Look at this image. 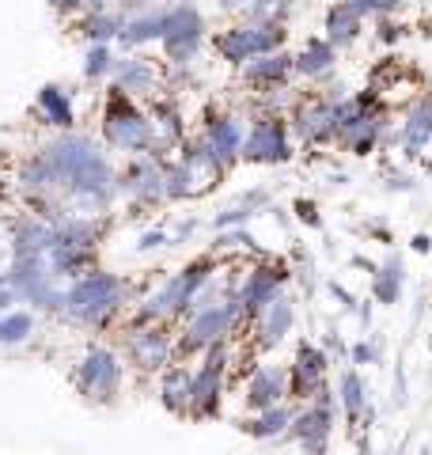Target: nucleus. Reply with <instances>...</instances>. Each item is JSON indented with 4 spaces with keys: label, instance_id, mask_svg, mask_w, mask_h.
Instances as JSON below:
<instances>
[{
    "label": "nucleus",
    "instance_id": "obj_1",
    "mask_svg": "<svg viewBox=\"0 0 432 455\" xmlns=\"http://www.w3.org/2000/svg\"><path fill=\"white\" fill-rule=\"evenodd\" d=\"M38 152L50 167L57 194H61L65 217H107L122 190L118 171H114L103 145H95V137L65 130Z\"/></svg>",
    "mask_w": 432,
    "mask_h": 455
},
{
    "label": "nucleus",
    "instance_id": "obj_2",
    "mask_svg": "<svg viewBox=\"0 0 432 455\" xmlns=\"http://www.w3.org/2000/svg\"><path fill=\"white\" fill-rule=\"evenodd\" d=\"M129 304H133V281L107 274V269H88L84 277L65 284L61 315L84 331H107Z\"/></svg>",
    "mask_w": 432,
    "mask_h": 455
},
{
    "label": "nucleus",
    "instance_id": "obj_3",
    "mask_svg": "<svg viewBox=\"0 0 432 455\" xmlns=\"http://www.w3.org/2000/svg\"><path fill=\"white\" fill-rule=\"evenodd\" d=\"M247 315H243V304L236 296L212 304V307H197L179 323V338H175V361H197L205 349L220 346V341H236L247 331Z\"/></svg>",
    "mask_w": 432,
    "mask_h": 455
},
{
    "label": "nucleus",
    "instance_id": "obj_4",
    "mask_svg": "<svg viewBox=\"0 0 432 455\" xmlns=\"http://www.w3.org/2000/svg\"><path fill=\"white\" fill-rule=\"evenodd\" d=\"M107 235V217H65L53 224V243L46 262L57 274V281H76L88 269H95L99 243Z\"/></svg>",
    "mask_w": 432,
    "mask_h": 455
},
{
    "label": "nucleus",
    "instance_id": "obj_5",
    "mask_svg": "<svg viewBox=\"0 0 432 455\" xmlns=\"http://www.w3.org/2000/svg\"><path fill=\"white\" fill-rule=\"evenodd\" d=\"M99 133H103L107 148L122 152L125 160L133 156H148L152 148V118L133 95L118 92L110 84L103 92V110H99Z\"/></svg>",
    "mask_w": 432,
    "mask_h": 455
},
{
    "label": "nucleus",
    "instance_id": "obj_6",
    "mask_svg": "<svg viewBox=\"0 0 432 455\" xmlns=\"http://www.w3.org/2000/svg\"><path fill=\"white\" fill-rule=\"evenodd\" d=\"M284 38H288V27L281 20H243L236 27H228L212 38V50L224 65L243 68L247 61L273 50H284Z\"/></svg>",
    "mask_w": 432,
    "mask_h": 455
},
{
    "label": "nucleus",
    "instance_id": "obj_7",
    "mask_svg": "<svg viewBox=\"0 0 432 455\" xmlns=\"http://www.w3.org/2000/svg\"><path fill=\"white\" fill-rule=\"evenodd\" d=\"M0 284H8L23 304H35V311H53V315H61L65 289H61V281H57V274L50 269L46 254H35V259H12V266L4 269Z\"/></svg>",
    "mask_w": 432,
    "mask_h": 455
},
{
    "label": "nucleus",
    "instance_id": "obj_8",
    "mask_svg": "<svg viewBox=\"0 0 432 455\" xmlns=\"http://www.w3.org/2000/svg\"><path fill=\"white\" fill-rule=\"evenodd\" d=\"M228 372H232V341L205 349L194 368V395H190V418L194 421H212L220 414L224 391H228Z\"/></svg>",
    "mask_w": 432,
    "mask_h": 455
},
{
    "label": "nucleus",
    "instance_id": "obj_9",
    "mask_svg": "<svg viewBox=\"0 0 432 455\" xmlns=\"http://www.w3.org/2000/svg\"><path fill=\"white\" fill-rule=\"evenodd\" d=\"M341 114H345V99L334 103V99L311 92L308 99H300L292 114H288V125H292V137L304 148H326V145H338Z\"/></svg>",
    "mask_w": 432,
    "mask_h": 455
},
{
    "label": "nucleus",
    "instance_id": "obj_10",
    "mask_svg": "<svg viewBox=\"0 0 432 455\" xmlns=\"http://www.w3.org/2000/svg\"><path fill=\"white\" fill-rule=\"evenodd\" d=\"M296 156V137L284 114H254L243 137V164L277 167Z\"/></svg>",
    "mask_w": 432,
    "mask_h": 455
},
{
    "label": "nucleus",
    "instance_id": "obj_11",
    "mask_svg": "<svg viewBox=\"0 0 432 455\" xmlns=\"http://www.w3.org/2000/svg\"><path fill=\"white\" fill-rule=\"evenodd\" d=\"M175 323H148V326H129L122 334V357L137 372H164L175 364Z\"/></svg>",
    "mask_w": 432,
    "mask_h": 455
},
{
    "label": "nucleus",
    "instance_id": "obj_12",
    "mask_svg": "<svg viewBox=\"0 0 432 455\" xmlns=\"http://www.w3.org/2000/svg\"><path fill=\"white\" fill-rule=\"evenodd\" d=\"M125 357L110 346H88V353L76 364V391L92 403H114L122 395Z\"/></svg>",
    "mask_w": 432,
    "mask_h": 455
},
{
    "label": "nucleus",
    "instance_id": "obj_13",
    "mask_svg": "<svg viewBox=\"0 0 432 455\" xmlns=\"http://www.w3.org/2000/svg\"><path fill=\"white\" fill-rule=\"evenodd\" d=\"M292 281V269H288L284 259H262V262H251L247 269L239 274V284H236V300L243 304V315H247V323L254 315H262V311L277 300V296L284 292V284Z\"/></svg>",
    "mask_w": 432,
    "mask_h": 455
},
{
    "label": "nucleus",
    "instance_id": "obj_14",
    "mask_svg": "<svg viewBox=\"0 0 432 455\" xmlns=\"http://www.w3.org/2000/svg\"><path fill=\"white\" fill-rule=\"evenodd\" d=\"M334 418H338V391L323 387L308 406H296L288 440H296L304 455H326L330 436H334Z\"/></svg>",
    "mask_w": 432,
    "mask_h": 455
},
{
    "label": "nucleus",
    "instance_id": "obj_15",
    "mask_svg": "<svg viewBox=\"0 0 432 455\" xmlns=\"http://www.w3.org/2000/svg\"><path fill=\"white\" fill-rule=\"evenodd\" d=\"M201 46H205V16L197 12V4H190V0H182V4H171L167 35H164V42H160L167 65L190 68V65L197 61Z\"/></svg>",
    "mask_w": 432,
    "mask_h": 455
},
{
    "label": "nucleus",
    "instance_id": "obj_16",
    "mask_svg": "<svg viewBox=\"0 0 432 455\" xmlns=\"http://www.w3.org/2000/svg\"><path fill=\"white\" fill-rule=\"evenodd\" d=\"M330 353L315 341H300L288 364V403L308 406L323 387H330Z\"/></svg>",
    "mask_w": 432,
    "mask_h": 455
},
{
    "label": "nucleus",
    "instance_id": "obj_17",
    "mask_svg": "<svg viewBox=\"0 0 432 455\" xmlns=\"http://www.w3.org/2000/svg\"><path fill=\"white\" fill-rule=\"evenodd\" d=\"M118 190L133 202L137 209H156L167 202V182H164V160L152 156H133L118 171Z\"/></svg>",
    "mask_w": 432,
    "mask_h": 455
},
{
    "label": "nucleus",
    "instance_id": "obj_18",
    "mask_svg": "<svg viewBox=\"0 0 432 455\" xmlns=\"http://www.w3.org/2000/svg\"><path fill=\"white\" fill-rule=\"evenodd\" d=\"M148 118H152V160H171L179 152V145L190 133H186V110L175 95H156L148 103Z\"/></svg>",
    "mask_w": 432,
    "mask_h": 455
},
{
    "label": "nucleus",
    "instance_id": "obj_19",
    "mask_svg": "<svg viewBox=\"0 0 432 455\" xmlns=\"http://www.w3.org/2000/svg\"><path fill=\"white\" fill-rule=\"evenodd\" d=\"M391 145H398V152L406 160H421L432 145V92H417L413 103L402 110V125Z\"/></svg>",
    "mask_w": 432,
    "mask_h": 455
},
{
    "label": "nucleus",
    "instance_id": "obj_20",
    "mask_svg": "<svg viewBox=\"0 0 432 455\" xmlns=\"http://www.w3.org/2000/svg\"><path fill=\"white\" fill-rule=\"evenodd\" d=\"M110 84L118 92L125 95H133L137 103L140 99H156L164 92V73H160V65L152 61V57H144V53H125L114 61V73H110Z\"/></svg>",
    "mask_w": 432,
    "mask_h": 455
},
{
    "label": "nucleus",
    "instance_id": "obj_21",
    "mask_svg": "<svg viewBox=\"0 0 432 455\" xmlns=\"http://www.w3.org/2000/svg\"><path fill=\"white\" fill-rule=\"evenodd\" d=\"M296 76V53L288 50H273V53H262L247 61L239 68V80L243 88L254 92V95H266V92H277V88H288Z\"/></svg>",
    "mask_w": 432,
    "mask_h": 455
},
{
    "label": "nucleus",
    "instance_id": "obj_22",
    "mask_svg": "<svg viewBox=\"0 0 432 455\" xmlns=\"http://www.w3.org/2000/svg\"><path fill=\"white\" fill-rule=\"evenodd\" d=\"M243 406L247 414H258V410L281 406L288 403V368L281 364H254L247 376H243Z\"/></svg>",
    "mask_w": 432,
    "mask_h": 455
},
{
    "label": "nucleus",
    "instance_id": "obj_23",
    "mask_svg": "<svg viewBox=\"0 0 432 455\" xmlns=\"http://www.w3.org/2000/svg\"><path fill=\"white\" fill-rule=\"evenodd\" d=\"M292 326H296V304L281 292L277 300H273V304L262 311V315L251 319L247 341L254 346V353H273L288 334H292Z\"/></svg>",
    "mask_w": 432,
    "mask_h": 455
},
{
    "label": "nucleus",
    "instance_id": "obj_24",
    "mask_svg": "<svg viewBox=\"0 0 432 455\" xmlns=\"http://www.w3.org/2000/svg\"><path fill=\"white\" fill-rule=\"evenodd\" d=\"M53 243V224L35 217V212H20L8 220V247L12 259H35V254H50Z\"/></svg>",
    "mask_w": 432,
    "mask_h": 455
},
{
    "label": "nucleus",
    "instance_id": "obj_25",
    "mask_svg": "<svg viewBox=\"0 0 432 455\" xmlns=\"http://www.w3.org/2000/svg\"><path fill=\"white\" fill-rule=\"evenodd\" d=\"M197 133H205V140L212 145V152L220 156V164L228 171L243 164V137H247V130H243V122L236 114H209Z\"/></svg>",
    "mask_w": 432,
    "mask_h": 455
},
{
    "label": "nucleus",
    "instance_id": "obj_26",
    "mask_svg": "<svg viewBox=\"0 0 432 455\" xmlns=\"http://www.w3.org/2000/svg\"><path fill=\"white\" fill-rule=\"evenodd\" d=\"M167 20H171V8H144V12H133V16H125V27L118 35V46L125 53H137L144 46H152V42H164L167 35Z\"/></svg>",
    "mask_w": 432,
    "mask_h": 455
},
{
    "label": "nucleus",
    "instance_id": "obj_27",
    "mask_svg": "<svg viewBox=\"0 0 432 455\" xmlns=\"http://www.w3.org/2000/svg\"><path fill=\"white\" fill-rule=\"evenodd\" d=\"M175 156H179V160H182V164L190 167L194 175L201 179V187H205V190L220 187L224 175H228V167L220 164V156L212 152V145L205 140V133H190V137H186L182 145H179V152H175Z\"/></svg>",
    "mask_w": 432,
    "mask_h": 455
},
{
    "label": "nucleus",
    "instance_id": "obj_28",
    "mask_svg": "<svg viewBox=\"0 0 432 455\" xmlns=\"http://www.w3.org/2000/svg\"><path fill=\"white\" fill-rule=\"evenodd\" d=\"M160 406L175 418H190V395H194V368L186 361L167 364L160 372Z\"/></svg>",
    "mask_w": 432,
    "mask_h": 455
},
{
    "label": "nucleus",
    "instance_id": "obj_29",
    "mask_svg": "<svg viewBox=\"0 0 432 455\" xmlns=\"http://www.w3.org/2000/svg\"><path fill=\"white\" fill-rule=\"evenodd\" d=\"M35 114H38L42 125H50V130H57V133L72 130V122H76L72 92L61 88V84H46V88H38V95H35Z\"/></svg>",
    "mask_w": 432,
    "mask_h": 455
},
{
    "label": "nucleus",
    "instance_id": "obj_30",
    "mask_svg": "<svg viewBox=\"0 0 432 455\" xmlns=\"http://www.w3.org/2000/svg\"><path fill=\"white\" fill-rule=\"evenodd\" d=\"M334 68H338V50L330 46L323 35H315V38H308L304 46H300V53H296V76H304L311 84H323V80L334 76Z\"/></svg>",
    "mask_w": 432,
    "mask_h": 455
},
{
    "label": "nucleus",
    "instance_id": "obj_31",
    "mask_svg": "<svg viewBox=\"0 0 432 455\" xmlns=\"http://www.w3.org/2000/svg\"><path fill=\"white\" fill-rule=\"evenodd\" d=\"M292 418H296V403H281V406L258 410V414H247L239 421V433H247L251 440H281L292 429Z\"/></svg>",
    "mask_w": 432,
    "mask_h": 455
},
{
    "label": "nucleus",
    "instance_id": "obj_32",
    "mask_svg": "<svg viewBox=\"0 0 432 455\" xmlns=\"http://www.w3.org/2000/svg\"><path fill=\"white\" fill-rule=\"evenodd\" d=\"M338 406H341V414L353 429L364 425V414L372 410V398H368V387H364V379H360L356 368H345L341 379H338Z\"/></svg>",
    "mask_w": 432,
    "mask_h": 455
},
{
    "label": "nucleus",
    "instance_id": "obj_33",
    "mask_svg": "<svg viewBox=\"0 0 432 455\" xmlns=\"http://www.w3.org/2000/svg\"><path fill=\"white\" fill-rule=\"evenodd\" d=\"M122 27H125L122 12L103 8V12H84L80 23H76V35L88 42V46H110V42H118Z\"/></svg>",
    "mask_w": 432,
    "mask_h": 455
},
{
    "label": "nucleus",
    "instance_id": "obj_34",
    "mask_svg": "<svg viewBox=\"0 0 432 455\" xmlns=\"http://www.w3.org/2000/svg\"><path fill=\"white\" fill-rule=\"evenodd\" d=\"M360 31H364V20L356 16V12L345 4V0H338L334 8L326 12V23H323V38L330 42L334 50H345L353 46V42L360 38Z\"/></svg>",
    "mask_w": 432,
    "mask_h": 455
},
{
    "label": "nucleus",
    "instance_id": "obj_35",
    "mask_svg": "<svg viewBox=\"0 0 432 455\" xmlns=\"http://www.w3.org/2000/svg\"><path fill=\"white\" fill-rule=\"evenodd\" d=\"M402 289H406V262L391 254L387 262H380V269L372 274V300L376 304H398L402 300Z\"/></svg>",
    "mask_w": 432,
    "mask_h": 455
},
{
    "label": "nucleus",
    "instance_id": "obj_36",
    "mask_svg": "<svg viewBox=\"0 0 432 455\" xmlns=\"http://www.w3.org/2000/svg\"><path fill=\"white\" fill-rule=\"evenodd\" d=\"M164 182H167V202H194V197L209 194L205 187H201V179L179 160V156L164 160Z\"/></svg>",
    "mask_w": 432,
    "mask_h": 455
},
{
    "label": "nucleus",
    "instance_id": "obj_37",
    "mask_svg": "<svg viewBox=\"0 0 432 455\" xmlns=\"http://www.w3.org/2000/svg\"><path fill=\"white\" fill-rule=\"evenodd\" d=\"M38 319L31 311H0V346H23V341L35 338Z\"/></svg>",
    "mask_w": 432,
    "mask_h": 455
},
{
    "label": "nucleus",
    "instance_id": "obj_38",
    "mask_svg": "<svg viewBox=\"0 0 432 455\" xmlns=\"http://www.w3.org/2000/svg\"><path fill=\"white\" fill-rule=\"evenodd\" d=\"M114 61H118V57H114L110 46H88V53H84V80H92V84L110 80Z\"/></svg>",
    "mask_w": 432,
    "mask_h": 455
},
{
    "label": "nucleus",
    "instance_id": "obj_39",
    "mask_svg": "<svg viewBox=\"0 0 432 455\" xmlns=\"http://www.w3.org/2000/svg\"><path fill=\"white\" fill-rule=\"evenodd\" d=\"M360 20H383V16H398L406 0H345Z\"/></svg>",
    "mask_w": 432,
    "mask_h": 455
},
{
    "label": "nucleus",
    "instance_id": "obj_40",
    "mask_svg": "<svg viewBox=\"0 0 432 455\" xmlns=\"http://www.w3.org/2000/svg\"><path fill=\"white\" fill-rule=\"evenodd\" d=\"M251 217H254V209H247L243 202H232L224 212H216V217H212V228H216V232H232V228H243Z\"/></svg>",
    "mask_w": 432,
    "mask_h": 455
},
{
    "label": "nucleus",
    "instance_id": "obj_41",
    "mask_svg": "<svg viewBox=\"0 0 432 455\" xmlns=\"http://www.w3.org/2000/svg\"><path fill=\"white\" fill-rule=\"evenodd\" d=\"M376 23H380V42H383V46H395V42H402V38H406V31H410V27L402 20H395V16H383Z\"/></svg>",
    "mask_w": 432,
    "mask_h": 455
},
{
    "label": "nucleus",
    "instance_id": "obj_42",
    "mask_svg": "<svg viewBox=\"0 0 432 455\" xmlns=\"http://www.w3.org/2000/svg\"><path fill=\"white\" fill-rule=\"evenodd\" d=\"M349 361L356 364V368H368V364H376L380 361V346H376V341H356V346L349 349Z\"/></svg>",
    "mask_w": 432,
    "mask_h": 455
},
{
    "label": "nucleus",
    "instance_id": "obj_43",
    "mask_svg": "<svg viewBox=\"0 0 432 455\" xmlns=\"http://www.w3.org/2000/svg\"><path fill=\"white\" fill-rule=\"evenodd\" d=\"M160 247H171V232H167V228H148V232L137 239V251H140V254L160 251Z\"/></svg>",
    "mask_w": 432,
    "mask_h": 455
},
{
    "label": "nucleus",
    "instance_id": "obj_44",
    "mask_svg": "<svg viewBox=\"0 0 432 455\" xmlns=\"http://www.w3.org/2000/svg\"><path fill=\"white\" fill-rule=\"evenodd\" d=\"M292 209H296V220H300V224H308V228H323L319 205H315V202H308V197H300V202H296Z\"/></svg>",
    "mask_w": 432,
    "mask_h": 455
},
{
    "label": "nucleus",
    "instance_id": "obj_45",
    "mask_svg": "<svg viewBox=\"0 0 432 455\" xmlns=\"http://www.w3.org/2000/svg\"><path fill=\"white\" fill-rule=\"evenodd\" d=\"M167 232H171V247H179L197 232V220H179L175 228H167Z\"/></svg>",
    "mask_w": 432,
    "mask_h": 455
},
{
    "label": "nucleus",
    "instance_id": "obj_46",
    "mask_svg": "<svg viewBox=\"0 0 432 455\" xmlns=\"http://www.w3.org/2000/svg\"><path fill=\"white\" fill-rule=\"evenodd\" d=\"M330 296H334V300H338L345 311H356V304H360L356 296H353L349 289H345V284H338V281H330Z\"/></svg>",
    "mask_w": 432,
    "mask_h": 455
},
{
    "label": "nucleus",
    "instance_id": "obj_47",
    "mask_svg": "<svg viewBox=\"0 0 432 455\" xmlns=\"http://www.w3.org/2000/svg\"><path fill=\"white\" fill-rule=\"evenodd\" d=\"M50 8L61 16H76V12H84V0H50Z\"/></svg>",
    "mask_w": 432,
    "mask_h": 455
},
{
    "label": "nucleus",
    "instance_id": "obj_48",
    "mask_svg": "<svg viewBox=\"0 0 432 455\" xmlns=\"http://www.w3.org/2000/svg\"><path fill=\"white\" fill-rule=\"evenodd\" d=\"M387 190H402V194H410V190H413V179H410V175H391V182H387Z\"/></svg>",
    "mask_w": 432,
    "mask_h": 455
},
{
    "label": "nucleus",
    "instance_id": "obj_49",
    "mask_svg": "<svg viewBox=\"0 0 432 455\" xmlns=\"http://www.w3.org/2000/svg\"><path fill=\"white\" fill-rule=\"evenodd\" d=\"M12 304H20V296L8 289V284H0V311H12Z\"/></svg>",
    "mask_w": 432,
    "mask_h": 455
},
{
    "label": "nucleus",
    "instance_id": "obj_50",
    "mask_svg": "<svg viewBox=\"0 0 432 455\" xmlns=\"http://www.w3.org/2000/svg\"><path fill=\"white\" fill-rule=\"evenodd\" d=\"M413 251H417V254H428V251H432V235H428V232H417V235H413Z\"/></svg>",
    "mask_w": 432,
    "mask_h": 455
},
{
    "label": "nucleus",
    "instance_id": "obj_51",
    "mask_svg": "<svg viewBox=\"0 0 432 455\" xmlns=\"http://www.w3.org/2000/svg\"><path fill=\"white\" fill-rule=\"evenodd\" d=\"M118 4H122L125 12H144V8H152L156 0H118Z\"/></svg>",
    "mask_w": 432,
    "mask_h": 455
},
{
    "label": "nucleus",
    "instance_id": "obj_52",
    "mask_svg": "<svg viewBox=\"0 0 432 455\" xmlns=\"http://www.w3.org/2000/svg\"><path fill=\"white\" fill-rule=\"evenodd\" d=\"M110 4H114V0H84V12H103Z\"/></svg>",
    "mask_w": 432,
    "mask_h": 455
},
{
    "label": "nucleus",
    "instance_id": "obj_53",
    "mask_svg": "<svg viewBox=\"0 0 432 455\" xmlns=\"http://www.w3.org/2000/svg\"><path fill=\"white\" fill-rule=\"evenodd\" d=\"M326 349H330V353H345L341 338H338V334H326Z\"/></svg>",
    "mask_w": 432,
    "mask_h": 455
},
{
    "label": "nucleus",
    "instance_id": "obj_54",
    "mask_svg": "<svg viewBox=\"0 0 432 455\" xmlns=\"http://www.w3.org/2000/svg\"><path fill=\"white\" fill-rule=\"evenodd\" d=\"M421 455H432V451H421Z\"/></svg>",
    "mask_w": 432,
    "mask_h": 455
},
{
    "label": "nucleus",
    "instance_id": "obj_55",
    "mask_svg": "<svg viewBox=\"0 0 432 455\" xmlns=\"http://www.w3.org/2000/svg\"><path fill=\"white\" fill-rule=\"evenodd\" d=\"M428 346H432V338H428Z\"/></svg>",
    "mask_w": 432,
    "mask_h": 455
},
{
    "label": "nucleus",
    "instance_id": "obj_56",
    "mask_svg": "<svg viewBox=\"0 0 432 455\" xmlns=\"http://www.w3.org/2000/svg\"><path fill=\"white\" fill-rule=\"evenodd\" d=\"M391 455H395V451H391Z\"/></svg>",
    "mask_w": 432,
    "mask_h": 455
}]
</instances>
